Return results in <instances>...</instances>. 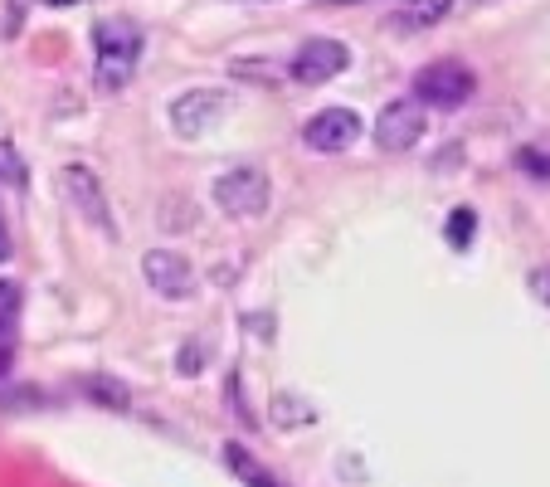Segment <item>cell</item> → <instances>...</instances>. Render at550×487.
Wrapping results in <instances>:
<instances>
[{"instance_id":"obj_14","label":"cell","mask_w":550,"mask_h":487,"mask_svg":"<svg viewBox=\"0 0 550 487\" xmlns=\"http://www.w3.org/2000/svg\"><path fill=\"white\" fill-rule=\"evenodd\" d=\"M0 181H5V186H20V190H25V181H30V171H25L20 151L10 147V142H0Z\"/></svg>"},{"instance_id":"obj_21","label":"cell","mask_w":550,"mask_h":487,"mask_svg":"<svg viewBox=\"0 0 550 487\" xmlns=\"http://www.w3.org/2000/svg\"><path fill=\"white\" fill-rule=\"evenodd\" d=\"M5 366H10V356H5V351H0V371H5Z\"/></svg>"},{"instance_id":"obj_19","label":"cell","mask_w":550,"mask_h":487,"mask_svg":"<svg viewBox=\"0 0 550 487\" xmlns=\"http://www.w3.org/2000/svg\"><path fill=\"white\" fill-rule=\"evenodd\" d=\"M10 249H15V244H10V229H5V220H0V263L10 259Z\"/></svg>"},{"instance_id":"obj_8","label":"cell","mask_w":550,"mask_h":487,"mask_svg":"<svg viewBox=\"0 0 550 487\" xmlns=\"http://www.w3.org/2000/svg\"><path fill=\"white\" fill-rule=\"evenodd\" d=\"M346 64H351V49L341 39H307L293 54V78L317 88V83H331V78L346 74Z\"/></svg>"},{"instance_id":"obj_10","label":"cell","mask_w":550,"mask_h":487,"mask_svg":"<svg viewBox=\"0 0 550 487\" xmlns=\"http://www.w3.org/2000/svg\"><path fill=\"white\" fill-rule=\"evenodd\" d=\"M220 453H224V468H229L239 483H249V487H288L278 473H268V468H263V463H258L244 444H224Z\"/></svg>"},{"instance_id":"obj_5","label":"cell","mask_w":550,"mask_h":487,"mask_svg":"<svg viewBox=\"0 0 550 487\" xmlns=\"http://www.w3.org/2000/svg\"><path fill=\"white\" fill-rule=\"evenodd\" d=\"M424 132H429V113H424L419 98H395V103H385V113L375 117V147L380 151L419 147Z\"/></svg>"},{"instance_id":"obj_15","label":"cell","mask_w":550,"mask_h":487,"mask_svg":"<svg viewBox=\"0 0 550 487\" xmlns=\"http://www.w3.org/2000/svg\"><path fill=\"white\" fill-rule=\"evenodd\" d=\"M473 234H477V215H473V210H453V215H448V244H453V249H468V244H473Z\"/></svg>"},{"instance_id":"obj_11","label":"cell","mask_w":550,"mask_h":487,"mask_svg":"<svg viewBox=\"0 0 550 487\" xmlns=\"http://www.w3.org/2000/svg\"><path fill=\"white\" fill-rule=\"evenodd\" d=\"M448 10H453V0H404L395 10V25L400 30H429V25H439Z\"/></svg>"},{"instance_id":"obj_18","label":"cell","mask_w":550,"mask_h":487,"mask_svg":"<svg viewBox=\"0 0 550 487\" xmlns=\"http://www.w3.org/2000/svg\"><path fill=\"white\" fill-rule=\"evenodd\" d=\"M200 361H205V351H200V346H195V351L185 346V351H181V361H176V366H181V371L190 375V371H200Z\"/></svg>"},{"instance_id":"obj_17","label":"cell","mask_w":550,"mask_h":487,"mask_svg":"<svg viewBox=\"0 0 550 487\" xmlns=\"http://www.w3.org/2000/svg\"><path fill=\"white\" fill-rule=\"evenodd\" d=\"M521 166L536 176H550V156H536V151H521Z\"/></svg>"},{"instance_id":"obj_16","label":"cell","mask_w":550,"mask_h":487,"mask_svg":"<svg viewBox=\"0 0 550 487\" xmlns=\"http://www.w3.org/2000/svg\"><path fill=\"white\" fill-rule=\"evenodd\" d=\"M531 293L550 307V268H536V273H531Z\"/></svg>"},{"instance_id":"obj_13","label":"cell","mask_w":550,"mask_h":487,"mask_svg":"<svg viewBox=\"0 0 550 487\" xmlns=\"http://www.w3.org/2000/svg\"><path fill=\"white\" fill-rule=\"evenodd\" d=\"M20 302H25V288H20L15 278H0V337L15 327V317H20Z\"/></svg>"},{"instance_id":"obj_6","label":"cell","mask_w":550,"mask_h":487,"mask_svg":"<svg viewBox=\"0 0 550 487\" xmlns=\"http://www.w3.org/2000/svg\"><path fill=\"white\" fill-rule=\"evenodd\" d=\"M142 273H147L151 293H161L166 302H185L195 298V268H190V259L185 254H176V249H151L147 259H142Z\"/></svg>"},{"instance_id":"obj_20","label":"cell","mask_w":550,"mask_h":487,"mask_svg":"<svg viewBox=\"0 0 550 487\" xmlns=\"http://www.w3.org/2000/svg\"><path fill=\"white\" fill-rule=\"evenodd\" d=\"M44 5H83V0H44Z\"/></svg>"},{"instance_id":"obj_2","label":"cell","mask_w":550,"mask_h":487,"mask_svg":"<svg viewBox=\"0 0 550 487\" xmlns=\"http://www.w3.org/2000/svg\"><path fill=\"white\" fill-rule=\"evenodd\" d=\"M268 200H273V186H268V176L254 171V166H234V171H224L220 181H215V205H220L224 215H234V220L263 215Z\"/></svg>"},{"instance_id":"obj_9","label":"cell","mask_w":550,"mask_h":487,"mask_svg":"<svg viewBox=\"0 0 550 487\" xmlns=\"http://www.w3.org/2000/svg\"><path fill=\"white\" fill-rule=\"evenodd\" d=\"M64 190H69V200H74L78 210H83V220L88 225H98L103 234H117L112 225V210H108V195H103V181L88 171V166H64Z\"/></svg>"},{"instance_id":"obj_1","label":"cell","mask_w":550,"mask_h":487,"mask_svg":"<svg viewBox=\"0 0 550 487\" xmlns=\"http://www.w3.org/2000/svg\"><path fill=\"white\" fill-rule=\"evenodd\" d=\"M142 30L132 25V20H98L93 25V78H98V88L103 93H117V88H127L132 74H137V64H142Z\"/></svg>"},{"instance_id":"obj_4","label":"cell","mask_w":550,"mask_h":487,"mask_svg":"<svg viewBox=\"0 0 550 487\" xmlns=\"http://www.w3.org/2000/svg\"><path fill=\"white\" fill-rule=\"evenodd\" d=\"M229 93L224 88H190V93H181L176 103H171V127H176V137H185V142H195V137H205V132H215L224 122V113H229Z\"/></svg>"},{"instance_id":"obj_7","label":"cell","mask_w":550,"mask_h":487,"mask_svg":"<svg viewBox=\"0 0 550 487\" xmlns=\"http://www.w3.org/2000/svg\"><path fill=\"white\" fill-rule=\"evenodd\" d=\"M351 142H361V113H351V108H322L302 127V147L322 151V156H336Z\"/></svg>"},{"instance_id":"obj_3","label":"cell","mask_w":550,"mask_h":487,"mask_svg":"<svg viewBox=\"0 0 550 487\" xmlns=\"http://www.w3.org/2000/svg\"><path fill=\"white\" fill-rule=\"evenodd\" d=\"M473 88H477L473 69H463L458 59H439V64H429L424 74L414 78V98L429 103V108H443V113L463 108L473 98Z\"/></svg>"},{"instance_id":"obj_12","label":"cell","mask_w":550,"mask_h":487,"mask_svg":"<svg viewBox=\"0 0 550 487\" xmlns=\"http://www.w3.org/2000/svg\"><path fill=\"white\" fill-rule=\"evenodd\" d=\"M88 395H93L98 405H112V410H127V405H132L127 385H122V380H112V375H93V380H88Z\"/></svg>"}]
</instances>
